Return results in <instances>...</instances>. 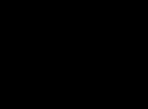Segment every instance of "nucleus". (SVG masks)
Segmentation results:
<instances>
[]
</instances>
